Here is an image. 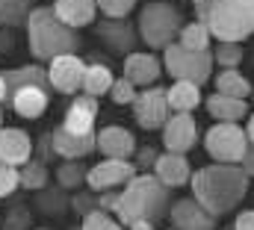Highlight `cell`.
I'll return each instance as SVG.
<instances>
[{
  "instance_id": "obj_1",
  "label": "cell",
  "mask_w": 254,
  "mask_h": 230,
  "mask_svg": "<svg viewBox=\"0 0 254 230\" xmlns=\"http://www.w3.org/2000/svg\"><path fill=\"white\" fill-rule=\"evenodd\" d=\"M192 198L216 219L237 210L249 192V174L231 163H210L192 172Z\"/></svg>"
},
{
  "instance_id": "obj_2",
  "label": "cell",
  "mask_w": 254,
  "mask_h": 230,
  "mask_svg": "<svg viewBox=\"0 0 254 230\" xmlns=\"http://www.w3.org/2000/svg\"><path fill=\"white\" fill-rule=\"evenodd\" d=\"M172 210V189L157 177V174H136L125 189H122V201H119V222L130 228L136 222H163L169 219Z\"/></svg>"
},
{
  "instance_id": "obj_3",
  "label": "cell",
  "mask_w": 254,
  "mask_h": 230,
  "mask_svg": "<svg viewBox=\"0 0 254 230\" xmlns=\"http://www.w3.org/2000/svg\"><path fill=\"white\" fill-rule=\"evenodd\" d=\"M27 45L39 62H54L57 57L80 51V33L60 21L54 6H36L27 21Z\"/></svg>"
},
{
  "instance_id": "obj_4",
  "label": "cell",
  "mask_w": 254,
  "mask_h": 230,
  "mask_svg": "<svg viewBox=\"0 0 254 230\" xmlns=\"http://www.w3.org/2000/svg\"><path fill=\"white\" fill-rule=\"evenodd\" d=\"M210 27L216 42H246L254 36V0H204Z\"/></svg>"
},
{
  "instance_id": "obj_5",
  "label": "cell",
  "mask_w": 254,
  "mask_h": 230,
  "mask_svg": "<svg viewBox=\"0 0 254 230\" xmlns=\"http://www.w3.org/2000/svg\"><path fill=\"white\" fill-rule=\"evenodd\" d=\"M181 30H184V15H181L178 6H172L166 0H151V3L142 6V12H139V39L151 51H166L169 45H175Z\"/></svg>"
},
{
  "instance_id": "obj_6",
  "label": "cell",
  "mask_w": 254,
  "mask_h": 230,
  "mask_svg": "<svg viewBox=\"0 0 254 230\" xmlns=\"http://www.w3.org/2000/svg\"><path fill=\"white\" fill-rule=\"evenodd\" d=\"M204 151L210 154L213 163L240 166V160L249 151V133H246V127H240L234 121H216L204 136Z\"/></svg>"
},
{
  "instance_id": "obj_7",
  "label": "cell",
  "mask_w": 254,
  "mask_h": 230,
  "mask_svg": "<svg viewBox=\"0 0 254 230\" xmlns=\"http://www.w3.org/2000/svg\"><path fill=\"white\" fill-rule=\"evenodd\" d=\"M213 54L210 51H187L184 45H169L163 51V68L175 77V80H184V83H195V86H204L213 74Z\"/></svg>"
},
{
  "instance_id": "obj_8",
  "label": "cell",
  "mask_w": 254,
  "mask_h": 230,
  "mask_svg": "<svg viewBox=\"0 0 254 230\" xmlns=\"http://www.w3.org/2000/svg\"><path fill=\"white\" fill-rule=\"evenodd\" d=\"M130 107H133V118H136V124L142 130H160L172 118V107H169V98H166L163 86L142 89Z\"/></svg>"
},
{
  "instance_id": "obj_9",
  "label": "cell",
  "mask_w": 254,
  "mask_h": 230,
  "mask_svg": "<svg viewBox=\"0 0 254 230\" xmlns=\"http://www.w3.org/2000/svg\"><path fill=\"white\" fill-rule=\"evenodd\" d=\"M136 177V163L130 160H107L104 163H95L89 174H86V183L92 192H110V189H119V186H127L130 180Z\"/></svg>"
},
{
  "instance_id": "obj_10",
  "label": "cell",
  "mask_w": 254,
  "mask_h": 230,
  "mask_svg": "<svg viewBox=\"0 0 254 230\" xmlns=\"http://www.w3.org/2000/svg\"><path fill=\"white\" fill-rule=\"evenodd\" d=\"M48 77H51L54 92H63V95H77V92L83 89L86 62L77 57V54L57 57L54 62H48Z\"/></svg>"
},
{
  "instance_id": "obj_11",
  "label": "cell",
  "mask_w": 254,
  "mask_h": 230,
  "mask_svg": "<svg viewBox=\"0 0 254 230\" xmlns=\"http://www.w3.org/2000/svg\"><path fill=\"white\" fill-rule=\"evenodd\" d=\"M163 145L172 154H190L198 145V124L190 113H172L163 124Z\"/></svg>"
},
{
  "instance_id": "obj_12",
  "label": "cell",
  "mask_w": 254,
  "mask_h": 230,
  "mask_svg": "<svg viewBox=\"0 0 254 230\" xmlns=\"http://www.w3.org/2000/svg\"><path fill=\"white\" fill-rule=\"evenodd\" d=\"M169 219H172V228H178V230H216V222H219V219L210 216L195 198L172 201Z\"/></svg>"
},
{
  "instance_id": "obj_13",
  "label": "cell",
  "mask_w": 254,
  "mask_h": 230,
  "mask_svg": "<svg viewBox=\"0 0 254 230\" xmlns=\"http://www.w3.org/2000/svg\"><path fill=\"white\" fill-rule=\"evenodd\" d=\"M51 145H54V154L63 160H86L92 151H98V133L80 136V133H71L60 124L51 133Z\"/></svg>"
},
{
  "instance_id": "obj_14",
  "label": "cell",
  "mask_w": 254,
  "mask_h": 230,
  "mask_svg": "<svg viewBox=\"0 0 254 230\" xmlns=\"http://www.w3.org/2000/svg\"><path fill=\"white\" fill-rule=\"evenodd\" d=\"M122 71H125V77L139 89V86H154L157 80H160V74L166 71L163 68V62L154 57V54H145V51H133V54H127L125 57V65H122Z\"/></svg>"
},
{
  "instance_id": "obj_15",
  "label": "cell",
  "mask_w": 254,
  "mask_h": 230,
  "mask_svg": "<svg viewBox=\"0 0 254 230\" xmlns=\"http://www.w3.org/2000/svg\"><path fill=\"white\" fill-rule=\"evenodd\" d=\"M95 121H98V98L92 95H74L68 110H65L63 127L71 130V133H95Z\"/></svg>"
},
{
  "instance_id": "obj_16",
  "label": "cell",
  "mask_w": 254,
  "mask_h": 230,
  "mask_svg": "<svg viewBox=\"0 0 254 230\" xmlns=\"http://www.w3.org/2000/svg\"><path fill=\"white\" fill-rule=\"evenodd\" d=\"M33 157V139L27 130L18 127H0V163H9L21 169Z\"/></svg>"
},
{
  "instance_id": "obj_17",
  "label": "cell",
  "mask_w": 254,
  "mask_h": 230,
  "mask_svg": "<svg viewBox=\"0 0 254 230\" xmlns=\"http://www.w3.org/2000/svg\"><path fill=\"white\" fill-rule=\"evenodd\" d=\"M98 151L107 160H130L136 154V139L127 127L110 124V127L98 130Z\"/></svg>"
},
{
  "instance_id": "obj_18",
  "label": "cell",
  "mask_w": 254,
  "mask_h": 230,
  "mask_svg": "<svg viewBox=\"0 0 254 230\" xmlns=\"http://www.w3.org/2000/svg\"><path fill=\"white\" fill-rule=\"evenodd\" d=\"M154 174L169 186V189H178V186H187L192 180V166L187 160V154H160L157 163H154Z\"/></svg>"
},
{
  "instance_id": "obj_19",
  "label": "cell",
  "mask_w": 254,
  "mask_h": 230,
  "mask_svg": "<svg viewBox=\"0 0 254 230\" xmlns=\"http://www.w3.org/2000/svg\"><path fill=\"white\" fill-rule=\"evenodd\" d=\"M9 104L21 118H42L51 104V92L39 89V86H24V89H15L9 95Z\"/></svg>"
},
{
  "instance_id": "obj_20",
  "label": "cell",
  "mask_w": 254,
  "mask_h": 230,
  "mask_svg": "<svg viewBox=\"0 0 254 230\" xmlns=\"http://www.w3.org/2000/svg\"><path fill=\"white\" fill-rule=\"evenodd\" d=\"M54 12L68 27H89L98 15V0H54Z\"/></svg>"
},
{
  "instance_id": "obj_21",
  "label": "cell",
  "mask_w": 254,
  "mask_h": 230,
  "mask_svg": "<svg viewBox=\"0 0 254 230\" xmlns=\"http://www.w3.org/2000/svg\"><path fill=\"white\" fill-rule=\"evenodd\" d=\"M3 80H6V86H9V95H12L15 89H24V86H39V89L54 92L51 77H48V68H42V65H21V68H9V71H3Z\"/></svg>"
},
{
  "instance_id": "obj_22",
  "label": "cell",
  "mask_w": 254,
  "mask_h": 230,
  "mask_svg": "<svg viewBox=\"0 0 254 230\" xmlns=\"http://www.w3.org/2000/svg\"><path fill=\"white\" fill-rule=\"evenodd\" d=\"M207 113L213 115L216 121H234V124H240L249 115V101L231 98V95H222V92H213L207 98Z\"/></svg>"
},
{
  "instance_id": "obj_23",
  "label": "cell",
  "mask_w": 254,
  "mask_h": 230,
  "mask_svg": "<svg viewBox=\"0 0 254 230\" xmlns=\"http://www.w3.org/2000/svg\"><path fill=\"white\" fill-rule=\"evenodd\" d=\"M98 33L110 45V51H116V54H133L130 51L133 48V27L127 24L125 18H110V21L98 24Z\"/></svg>"
},
{
  "instance_id": "obj_24",
  "label": "cell",
  "mask_w": 254,
  "mask_h": 230,
  "mask_svg": "<svg viewBox=\"0 0 254 230\" xmlns=\"http://www.w3.org/2000/svg\"><path fill=\"white\" fill-rule=\"evenodd\" d=\"M166 98H169L172 113H192V110L201 104V86H195V83H184V80H175V86L166 89Z\"/></svg>"
},
{
  "instance_id": "obj_25",
  "label": "cell",
  "mask_w": 254,
  "mask_h": 230,
  "mask_svg": "<svg viewBox=\"0 0 254 230\" xmlns=\"http://www.w3.org/2000/svg\"><path fill=\"white\" fill-rule=\"evenodd\" d=\"M216 92L231 95V98H243V101H249L254 95L252 83H249L237 68H222V71L216 74Z\"/></svg>"
},
{
  "instance_id": "obj_26",
  "label": "cell",
  "mask_w": 254,
  "mask_h": 230,
  "mask_svg": "<svg viewBox=\"0 0 254 230\" xmlns=\"http://www.w3.org/2000/svg\"><path fill=\"white\" fill-rule=\"evenodd\" d=\"M33 9H36L33 0H0V27H3V30L27 27Z\"/></svg>"
},
{
  "instance_id": "obj_27",
  "label": "cell",
  "mask_w": 254,
  "mask_h": 230,
  "mask_svg": "<svg viewBox=\"0 0 254 230\" xmlns=\"http://www.w3.org/2000/svg\"><path fill=\"white\" fill-rule=\"evenodd\" d=\"M116 77L107 65H86V77H83V95H92V98H101V95H110Z\"/></svg>"
},
{
  "instance_id": "obj_28",
  "label": "cell",
  "mask_w": 254,
  "mask_h": 230,
  "mask_svg": "<svg viewBox=\"0 0 254 230\" xmlns=\"http://www.w3.org/2000/svg\"><path fill=\"white\" fill-rule=\"evenodd\" d=\"M178 45H184L187 51H201L204 54L213 45V33L204 21H192V24H184L181 36H178Z\"/></svg>"
},
{
  "instance_id": "obj_29",
  "label": "cell",
  "mask_w": 254,
  "mask_h": 230,
  "mask_svg": "<svg viewBox=\"0 0 254 230\" xmlns=\"http://www.w3.org/2000/svg\"><path fill=\"white\" fill-rule=\"evenodd\" d=\"M86 174H89V169L80 160H65V163L57 166V183L63 186L65 192L68 189H80L86 183Z\"/></svg>"
},
{
  "instance_id": "obj_30",
  "label": "cell",
  "mask_w": 254,
  "mask_h": 230,
  "mask_svg": "<svg viewBox=\"0 0 254 230\" xmlns=\"http://www.w3.org/2000/svg\"><path fill=\"white\" fill-rule=\"evenodd\" d=\"M18 172H21V186L30 189V192H42L48 186V166H45V160H30Z\"/></svg>"
},
{
  "instance_id": "obj_31",
  "label": "cell",
  "mask_w": 254,
  "mask_h": 230,
  "mask_svg": "<svg viewBox=\"0 0 254 230\" xmlns=\"http://www.w3.org/2000/svg\"><path fill=\"white\" fill-rule=\"evenodd\" d=\"M213 59H216V65H222V68H240V62L246 59V51H243V45H237V42H219L216 51H213Z\"/></svg>"
},
{
  "instance_id": "obj_32",
  "label": "cell",
  "mask_w": 254,
  "mask_h": 230,
  "mask_svg": "<svg viewBox=\"0 0 254 230\" xmlns=\"http://www.w3.org/2000/svg\"><path fill=\"white\" fill-rule=\"evenodd\" d=\"M80 230H127L119 219H113L110 213H104V210H95V213H89V216H83V225Z\"/></svg>"
},
{
  "instance_id": "obj_33",
  "label": "cell",
  "mask_w": 254,
  "mask_h": 230,
  "mask_svg": "<svg viewBox=\"0 0 254 230\" xmlns=\"http://www.w3.org/2000/svg\"><path fill=\"white\" fill-rule=\"evenodd\" d=\"M136 86L127 80V77H119L116 83H113V89H110V98H113V104H119V107H127V104H133L136 101Z\"/></svg>"
},
{
  "instance_id": "obj_34",
  "label": "cell",
  "mask_w": 254,
  "mask_h": 230,
  "mask_svg": "<svg viewBox=\"0 0 254 230\" xmlns=\"http://www.w3.org/2000/svg\"><path fill=\"white\" fill-rule=\"evenodd\" d=\"M21 186V172L9 163H0V198H9Z\"/></svg>"
},
{
  "instance_id": "obj_35",
  "label": "cell",
  "mask_w": 254,
  "mask_h": 230,
  "mask_svg": "<svg viewBox=\"0 0 254 230\" xmlns=\"http://www.w3.org/2000/svg\"><path fill=\"white\" fill-rule=\"evenodd\" d=\"M136 0H98V9L107 15V18H127L133 12Z\"/></svg>"
},
{
  "instance_id": "obj_36",
  "label": "cell",
  "mask_w": 254,
  "mask_h": 230,
  "mask_svg": "<svg viewBox=\"0 0 254 230\" xmlns=\"http://www.w3.org/2000/svg\"><path fill=\"white\" fill-rule=\"evenodd\" d=\"M74 207H77V213H83V216H89V213H95V210H101V204H98V192H80L77 198H74Z\"/></svg>"
},
{
  "instance_id": "obj_37",
  "label": "cell",
  "mask_w": 254,
  "mask_h": 230,
  "mask_svg": "<svg viewBox=\"0 0 254 230\" xmlns=\"http://www.w3.org/2000/svg\"><path fill=\"white\" fill-rule=\"evenodd\" d=\"M119 201H122V192L119 189H110V192H101L98 195V204H101L104 213H116L119 210Z\"/></svg>"
},
{
  "instance_id": "obj_38",
  "label": "cell",
  "mask_w": 254,
  "mask_h": 230,
  "mask_svg": "<svg viewBox=\"0 0 254 230\" xmlns=\"http://www.w3.org/2000/svg\"><path fill=\"white\" fill-rule=\"evenodd\" d=\"M157 157H160V154H154L151 148H142V151H136V169H154Z\"/></svg>"
},
{
  "instance_id": "obj_39",
  "label": "cell",
  "mask_w": 254,
  "mask_h": 230,
  "mask_svg": "<svg viewBox=\"0 0 254 230\" xmlns=\"http://www.w3.org/2000/svg\"><path fill=\"white\" fill-rule=\"evenodd\" d=\"M234 230H254V210H243L234 222Z\"/></svg>"
},
{
  "instance_id": "obj_40",
  "label": "cell",
  "mask_w": 254,
  "mask_h": 230,
  "mask_svg": "<svg viewBox=\"0 0 254 230\" xmlns=\"http://www.w3.org/2000/svg\"><path fill=\"white\" fill-rule=\"evenodd\" d=\"M240 169L249 174V180L254 177V145H252V142H249V151H246V157L240 160Z\"/></svg>"
},
{
  "instance_id": "obj_41",
  "label": "cell",
  "mask_w": 254,
  "mask_h": 230,
  "mask_svg": "<svg viewBox=\"0 0 254 230\" xmlns=\"http://www.w3.org/2000/svg\"><path fill=\"white\" fill-rule=\"evenodd\" d=\"M6 101H9V86H6V80L0 74V104H6Z\"/></svg>"
},
{
  "instance_id": "obj_42",
  "label": "cell",
  "mask_w": 254,
  "mask_h": 230,
  "mask_svg": "<svg viewBox=\"0 0 254 230\" xmlns=\"http://www.w3.org/2000/svg\"><path fill=\"white\" fill-rule=\"evenodd\" d=\"M246 133H249V142L254 145V115H249V124H246Z\"/></svg>"
},
{
  "instance_id": "obj_43",
  "label": "cell",
  "mask_w": 254,
  "mask_h": 230,
  "mask_svg": "<svg viewBox=\"0 0 254 230\" xmlns=\"http://www.w3.org/2000/svg\"><path fill=\"white\" fill-rule=\"evenodd\" d=\"M9 51V33H0V54Z\"/></svg>"
},
{
  "instance_id": "obj_44",
  "label": "cell",
  "mask_w": 254,
  "mask_h": 230,
  "mask_svg": "<svg viewBox=\"0 0 254 230\" xmlns=\"http://www.w3.org/2000/svg\"><path fill=\"white\" fill-rule=\"evenodd\" d=\"M130 230H154L151 222H136V225H130Z\"/></svg>"
},
{
  "instance_id": "obj_45",
  "label": "cell",
  "mask_w": 254,
  "mask_h": 230,
  "mask_svg": "<svg viewBox=\"0 0 254 230\" xmlns=\"http://www.w3.org/2000/svg\"><path fill=\"white\" fill-rule=\"evenodd\" d=\"M0 127H3V113H0Z\"/></svg>"
},
{
  "instance_id": "obj_46",
  "label": "cell",
  "mask_w": 254,
  "mask_h": 230,
  "mask_svg": "<svg viewBox=\"0 0 254 230\" xmlns=\"http://www.w3.org/2000/svg\"><path fill=\"white\" fill-rule=\"evenodd\" d=\"M195 3H204V0H195Z\"/></svg>"
},
{
  "instance_id": "obj_47",
  "label": "cell",
  "mask_w": 254,
  "mask_h": 230,
  "mask_svg": "<svg viewBox=\"0 0 254 230\" xmlns=\"http://www.w3.org/2000/svg\"><path fill=\"white\" fill-rule=\"evenodd\" d=\"M169 230H178V228H169Z\"/></svg>"
}]
</instances>
